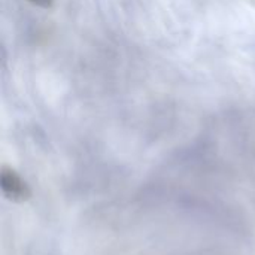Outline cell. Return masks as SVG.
Masks as SVG:
<instances>
[{
  "label": "cell",
  "mask_w": 255,
  "mask_h": 255,
  "mask_svg": "<svg viewBox=\"0 0 255 255\" xmlns=\"http://www.w3.org/2000/svg\"><path fill=\"white\" fill-rule=\"evenodd\" d=\"M0 188L4 197L15 203L27 202L31 197V190L25 181L10 167H1L0 172Z\"/></svg>",
  "instance_id": "cell-1"
},
{
  "label": "cell",
  "mask_w": 255,
  "mask_h": 255,
  "mask_svg": "<svg viewBox=\"0 0 255 255\" xmlns=\"http://www.w3.org/2000/svg\"><path fill=\"white\" fill-rule=\"evenodd\" d=\"M28 1L36 6H40V7H51L55 0H28Z\"/></svg>",
  "instance_id": "cell-2"
}]
</instances>
